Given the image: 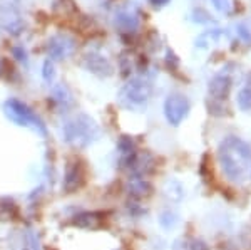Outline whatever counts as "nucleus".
<instances>
[{"instance_id": "1", "label": "nucleus", "mask_w": 251, "mask_h": 250, "mask_svg": "<svg viewBox=\"0 0 251 250\" xmlns=\"http://www.w3.org/2000/svg\"><path fill=\"white\" fill-rule=\"evenodd\" d=\"M218 160L228 180L241 183L251 171V144L238 136H228L218 148Z\"/></svg>"}, {"instance_id": "2", "label": "nucleus", "mask_w": 251, "mask_h": 250, "mask_svg": "<svg viewBox=\"0 0 251 250\" xmlns=\"http://www.w3.org/2000/svg\"><path fill=\"white\" fill-rule=\"evenodd\" d=\"M151 98V84L144 78H134L123 86L119 91L121 106L129 111H143Z\"/></svg>"}, {"instance_id": "3", "label": "nucleus", "mask_w": 251, "mask_h": 250, "mask_svg": "<svg viewBox=\"0 0 251 250\" xmlns=\"http://www.w3.org/2000/svg\"><path fill=\"white\" fill-rule=\"evenodd\" d=\"M99 135V126L89 116L69 119L64 126V136L71 144H89Z\"/></svg>"}, {"instance_id": "4", "label": "nucleus", "mask_w": 251, "mask_h": 250, "mask_svg": "<svg viewBox=\"0 0 251 250\" xmlns=\"http://www.w3.org/2000/svg\"><path fill=\"white\" fill-rule=\"evenodd\" d=\"M3 111H5L9 119H12L14 123L22 124V126L35 128L40 135L46 133V126H44V123L39 119V116L35 114L27 104H24L22 101H15V99L7 101V103L3 104Z\"/></svg>"}, {"instance_id": "5", "label": "nucleus", "mask_w": 251, "mask_h": 250, "mask_svg": "<svg viewBox=\"0 0 251 250\" xmlns=\"http://www.w3.org/2000/svg\"><path fill=\"white\" fill-rule=\"evenodd\" d=\"M189 110H191L189 99L183 94H171L164 103V116L173 126L181 124V121L189 114Z\"/></svg>"}, {"instance_id": "6", "label": "nucleus", "mask_w": 251, "mask_h": 250, "mask_svg": "<svg viewBox=\"0 0 251 250\" xmlns=\"http://www.w3.org/2000/svg\"><path fill=\"white\" fill-rule=\"evenodd\" d=\"M75 51V40L71 37V35L66 34H57L52 35L47 42V52L52 59L55 60H62L67 59L72 52Z\"/></svg>"}, {"instance_id": "7", "label": "nucleus", "mask_w": 251, "mask_h": 250, "mask_svg": "<svg viewBox=\"0 0 251 250\" xmlns=\"http://www.w3.org/2000/svg\"><path fill=\"white\" fill-rule=\"evenodd\" d=\"M0 19H2V27L5 32H9L10 35H19L24 30V19L20 15V10L17 5H14V2L9 0L5 3V7H2L0 12Z\"/></svg>"}, {"instance_id": "8", "label": "nucleus", "mask_w": 251, "mask_h": 250, "mask_svg": "<svg viewBox=\"0 0 251 250\" xmlns=\"http://www.w3.org/2000/svg\"><path fill=\"white\" fill-rule=\"evenodd\" d=\"M231 84H233V78L228 67L223 69L221 72H218L211 79V83H209V96H211V99L216 101V104H223V101L228 98Z\"/></svg>"}, {"instance_id": "9", "label": "nucleus", "mask_w": 251, "mask_h": 250, "mask_svg": "<svg viewBox=\"0 0 251 250\" xmlns=\"http://www.w3.org/2000/svg\"><path fill=\"white\" fill-rule=\"evenodd\" d=\"M82 66L87 71H91L92 74L100 76V78H107L112 72L111 62L102 54H99V52H87L82 57Z\"/></svg>"}, {"instance_id": "10", "label": "nucleus", "mask_w": 251, "mask_h": 250, "mask_svg": "<svg viewBox=\"0 0 251 250\" xmlns=\"http://www.w3.org/2000/svg\"><path fill=\"white\" fill-rule=\"evenodd\" d=\"M139 10L137 7H123L116 14V26L123 32H132L139 27Z\"/></svg>"}, {"instance_id": "11", "label": "nucleus", "mask_w": 251, "mask_h": 250, "mask_svg": "<svg viewBox=\"0 0 251 250\" xmlns=\"http://www.w3.org/2000/svg\"><path fill=\"white\" fill-rule=\"evenodd\" d=\"M84 183V163L80 160H75L71 163V167L67 168L66 175V190L67 192H75L79 190Z\"/></svg>"}, {"instance_id": "12", "label": "nucleus", "mask_w": 251, "mask_h": 250, "mask_svg": "<svg viewBox=\"0 0 251 250\" xmlns=\"http://www.w3.org/2000/svg\"><path fill=\"white\" fill-rule=\"evenodd\" d=\"M238 106L241 111H251V84H246L238 92Z\"/></svg>"}, {"instance_id": "13", "label": "nucleus", "mask_w": 251, "mask_h": 250, "mask_svg": "<svg viewBox=\"0 0 251 250\" xmlns=\"http://www.w3.org/2000/svg\"><path fill=\"white\" fill-rule=\"evenodd\" d=\"M151 190V187H149V183H146L143 180H132L131 181V193L136 196H146Z\"/></svg>"}, {"instance_id": "14", "label": "nucleus", "mask_w": 251, "mask_h": 250, "mask_svg": "<svg viewBox=\"0 0 251 250\" xmlns=\"http://www.w3.org/2000/svg\"><path fill=\"white\" fill-rule=\"evenodd\" d=\"M42 76H44V79H46L47 83H50V81L54 79L55 67H54V62H52V60H46V62H44V66H42Z\"/></svg>"}, {"instance_id": "15", "label": "nucleus", "mask_w": 251, "mask_h": 250, "mask_svg": "<svg viewBox=\"0 0 251 250\" xmlns=\"http://www.w3.org/2000/svg\"><path fill=\"white\" fill-rule=\"evenodd\" d=\"M211 3L214 9L221 12V14H229V10H231V2L229 0H211Z\"/></svg>"}, {"instance_id": "16", "label": "nucleus", "mask_w": 251, "mask_h": 250, "mask_svg": "<svg viewBox=\"0 0 251 250\" xmlns=\"http://www.w3.org/2000/svg\"><path fill=\"white\" fill-rule=\"evenodd\" d=\"M193 19H194V22H198V24H204V20H208V22H211V17H209L208 14L203 10V9H194L193 12Z\"/></svg>"}, {"instance_id": "17", "label": "nucleus", "mask_w": 251, "mask_h": 250, "mask_svg": "<svg viewBox=\"0 0 251 250\" xmlns=\"http://www.w3.org/2000/svg\"><path fill=\"white\" fill-rule=\"evenodd\" d=\"M24 250H39L37 239H35V237H27L25 245H24Z\"/></svg>"}, {"instance_id": "18", "label": "nucleus", "mask_w": 251, "mask_h": 250, "mask_svg": "<svg viewBox=\"0 0 251 250\" xmlns=\"http://www.w3.org/2000/svg\"><path fill=\"white\" fill-rule=\"evenodd\" d=\"M14 56L19 60H25V52H24L22 47H14Z\"/></svg>"}, {"instance_id": "19", "label": "nucleus", "mask_w": 251, "mask_h": 250, "mask_svg": "<svg viewBox=\"0 0 251 250\" xmlns=\"http://www.w3.org/2000/svg\"><path fill=\"white\" fill-rule=\"evenodd\" d=\"M149 3H151V5H154V7H164V5H168V3H169V0H149Z\"/></svg>"}]
</instances>
